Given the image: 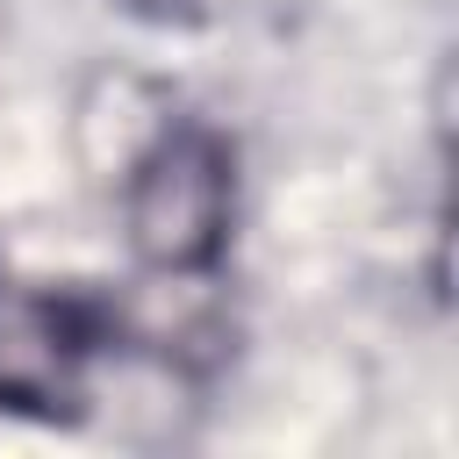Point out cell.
Segmentation results:
<instances>
[{"mask_svg": "<svg viewBox=\"0 0 459 459\" xmlns=\"http://www.w3.org/2000/svg\"><path fill=\"white\" fill-rule=\"evenodd\" d=\"M122 244L151 280H208L237 230V143L194 115H165L115 172Z\"/></svg>", "mask_w": 459, "mask_h": 459, "instance_id": "obj_1", "label": "cell"}, {"mask_svg": "<svg viewBox=\"0 0 459 459\" xmlns=\"http://www.w3.org/2000/svg\"><path fill=\"white\" fill-rule=\"evenodd\" d=\"M115 7L136 22H194L201 14V0H115Z\"/></svg>", "mask_w": 459, "mask_h": 459, "instance_id": "obj_3", "label": "cell"}, {"mask_svg": "<svg viewBox=\"0 0 459 459\" xmlns=\"http://www.w3.org/2000/svg\"><path fill=\"white\" fill-rule=\"evenodd\" d=\"M108 323L36 280L0 273V409L65 423L93 402V366L108 351Z\"/></svg>", "mask_w": 459, "mask_h": 459, "instance_id": "obj_2", "label": "cell"}]
</instances>
